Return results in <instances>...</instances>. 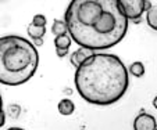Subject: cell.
<instances>
[{
  "instance_id": "1",
  "label": "cell",
  "mask_w": 157,
  "mask_h": 130,
  "mask_svg": "<svg viewBox=\"0 0 157 130\" xmlns=\"http://www.w3.org/2000/svg\"><path fill=\"white\" fill-rule=\"evenodd\" d=\"M64 21L72 42L92 51L118 45L128 31L120 0H72Z\"/></svg>"
},
{
  "instance_id": "2",
  "label": "cell",
  "mask_w": 157,
  "mask_h": 130,
  "mask_svg": "<svg viewBox=\"0 0 157 130\" xmlns=\"http://www.w3.org/2000/svg\"><path fill=\"white\" fill-rule=\"evenodd\" d=\"M74 82L79 97L86 103L107 107L124 97L129 76L120 57L95 53L77 68Z\"/></svg>"
},
{
  "instance_id": "3",
  "label": "cell",
  "mask_w": 157,
  "mask_h": 130,
  "mask_svg": "<svg viewBox=\"0 0 157 130\" xmlns=\"http://www.w3.org/2000/svg\"><path fill=\"white\" fill-rule=\"evenodd\" d=\"M39 53L28 39L17 35L0 38V83L20 86L35 75Z\"/></svg>"
},
{
  "instance_id": "4",
  "label": "cell",
  "mask_w": 157,
  "mask_h": 130,
  "mask_svg": "<svg viewBox=\"0 0 157 130\" xmlns=\"http://www.w3.org/2000/svg\"><path fill=\"white\" fill-rule=\"evenodd\" d=\"M120 4L128 21L132 20L136 22L140 21L143 13L151 9V3L149 0H120Z\"/></svg>"
},
{
  "instance_id": "5",
  "label": "cell",
  "mask_w": 157,
  "mask_h": 130,
  "mask_svg": "<svg viewBox=\"0 0 157 130\" xmlns=\"http://www.w3.org/2000/svg\"><path fill=\"white\" fill-rule=\"evenodd\" d=\"M157 122L156 118L150 114H139L133 121V130H156Z\"/></svg>"
},
{
  "instance_id": "6",
  "label": "cell",
  "mask_w": 157,
  "mask_h": 130,
  "mask_svg": "<svg viewBox=\"0 0 157 130\" xmlns=\"http://www.w3.org/2000/svg\"><path fill=\"white\" fill-rule=\"evenodd\" d=\"M93 51L92 50H88V49H83V47H79L78 50H75L74 53L71 54V57H70V61H71V64L75 67V69L79 67L81 64H83V62L86 61V60L89 58V57L93 56Z\"/></svg>"
},
{
  "instance_id": "7",
  "label": "cell",
  "mask_w": 157,
  "mask_h": 130,
  "mask_svg": "<svg viewBox=\"0 0 157 130\" xmlns=\"http://www.w3.org/2000/svg\"><path fill=\"white\" fill-rule=\"evenodd\" d=\"M72 43V39L68 33L61 36H56L54 38V46H56V50H70Z\"/></svg>"
},
{
  "instance_id": "8",
  "label": "cell",
  "mask_w": 157,
  "mask_h": 130,
  "mask_svg": "<svg viewBox=\"0 0 157 130\" xmlns=\"http://www.w3.org/2000/svg\"><path fill=\"white\" fill-rule=\"evenodd\" d=\"M57 110H59V112L61 114V115L68 116V115H71V114H74L75 105L70 98H63L59 103V105H57Z\"/></svg>"
},
{
  "instance_id": "9",
  "label": "cell",
  "mask_w": 157,
  "mask_h": 130,
  "mask_svg": "<svg viewBox=\"0 0 157 130\" xmlns=\"http://www.w3.org/2000/svg\"><path fill=\"white\" fill-rule=\"evenodd\" d=\"M52 32L54 33V36H61L68 33V27L65 24V21H61V20L54 21L53 25H52Z\"/></svg>"
},
{
  "instance_id": "10",
  "label": "cell",
  "mask_w": 157,
  "mask_h": 130,
  "mask_svg": "<svg viewBox=\"0 0 157 130\" xmlns=\"http://www.w3.org/2000/svg\"><path fill=\"white\" fill-rule=\"evenodd\" d=\"M146 22L151 29L157 31V7H151L147 13H146Z\"/></svg>"
},
{
  "instance_id": "11",
  "label": "cell",
  "mask_w": 157,
  "mask_h": 130,
  "mask_svg": "<svg viewBox=\"0 0 157 130\" xmlns=\"http://www.w3.org/2000/svg\"><path fill=\"white\" fill-rule=\"evenodd\" d=\"M46 33V28H38V27H33L32 24L28 27V35L31 36L32 40H38V39H42Z\"/></svg>"
},
{
  "instance_id": "12",
  "label": "cell",
  "mask_w": 157,
  "mask_h": 130,
  "mask_svg": "<svg viewBox=\"0 0 157 130\" xmlns=\"http://www.w3.org/2000/svg\"><path fill=\"white\" fill-rule=\"evenodd\" d=\"M129 72H131V75H133V76H136V78L143 76V75H145V65L140 61L133 62L129 67Z\"/></svg>"
},
{
  "instance_id": "13",
  "label": "cell",
  "mask_w": 157,
  "mask_h": 130,
  "mask_svg": "<svg viewBox=\"0 0 157 130\" xmlns=\"http://www.w3.org/2000/svg\"><path fill=\"white\" fill-rule=\"evenodd\" d=\"M46 24H48V20L46 17L42 14H36L32 20V25L33 27H38V28H46Z\"/></svg>"
},
{
  "instance_id": "14",
  "label": "cell",
  "mask_w": 157,
  "mask_h": 130,
  "mask_svg": "<svg viewBox=\"0 0 157 130\" xmlns=\"http://www.w3.org/2000/svg\"><path fill=\"white\" fill-rule=\"evenodd\" d=\"M20 107L18 105H11L10 107V115L13 116V118H17L18 115H20Z\"/></svg>"
},
{
  "instance_id": "15",
  "label": "cell",
  "mask_w": 157,
  "mask_h": 130,
  "mask_svg": "<svg viewBox=\"0 0 157 130\" xmlns=\"http://www.w3.org/2000/svg\"><path fill=\"white\" fill-rule=\"evenodd\" d=\"M4 123H6V114L3 111V112H0V129L4 126Z\"/></svg>"
},
{
  "instance_id": "16",
  "label": "cell",
  "mask_w": 157,
  "mask_h": 130,
  "mask_svg": "<svg viewBox=\"0 0 157 130\" xmlns=\"http://www.w3.org/2000/svg\"><path fill=\"white\" fill-rule=\"evenodd\" d=\"M56 53L59 57H65L68 54V50H56Z\"/></svg>"
},
{
  "instance_id": "17",
  "label": "cell",
  "mask_w": 157,
  "mask_h": 130,
  "mask_svg": "<svg viewBox=\"0 0 157 130\" xmlns=\"http://www.w3.org/2000/svg\"><path fill=\"white\" fill-rule=\"evenodd\" d=\"M33 45H35V47H36V46H42V45H43V40H42V39H38V40H33Z\"/></svg>"
},
{
  "instance_id": "18",
  "label": "cell",
  "mask_w": 157,
  "mask_h": 130,
  "mask_svg": "<svg viewBox=\"0 0 157 130\" xmlns=\"http://www.w3.org/2000/svg\"><path fill=\"white\" fill-rule=\"evenodd\" d=\"M0 112H3V98H2V94H0Z\"/></svg>"
},
{
  "instance_id": "19",
  "label": "cell",
  "mask_w": 157,
  "mask_h": 130,
  "mask_svg": "<svg viewBox=\"0 0 157 130\" xmlns=\"http://www.w3.org/2000/svg\"><path fill=\"white\" fill-rule=\"evenodd\" d=\"M153 107L157 110V97H154V100H153Z\"/></svg>"
},
{
  "instance_id": "20",
  "label": "cell",
  "mask_w": 157,
  "mask_h": 130,
  "mask_svg": "<svg viewBox=\"0 0 157 130\" xmlns=\"http://www.w3.org/2000/svg\"><path fill=\"white\" fill-rule=\"evenodd\" d=\"M7 130H24V129H21V127H10V129Z\"/></svg>"
},
{
  "instance_id": "21",
  "label": "cell",
  "mask_w": 157,
  "mask_h": 130,
  "mask_svg": "<svg viewBox=\"0 0 157 130\" xmlns=\"http://www.w3.org/2000/svg\"><path fill=\"white\" fill-rule=\"evenodd\" d=\"M156 130H157V129H156Z\"/></svg>"
}]
</instances>
